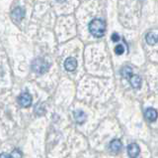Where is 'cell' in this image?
Returning <instances> with one entry per match:
<instances>
[{"label": "cell", "mask_w": 158, "mask_h": 158, "mask_svg": "<svg viewBox=\"0 0 158 158\" xmlns=\"http://www.w3.org/2000/svg\"><path fill=\"white\" fill-rule=\"evenodd\" d=\"M89 32H90L94 37L101 38L104 36L106 32V23L102 19H93V20L89 23Z\"/></svg>", "instance_id": "cell-1"}, {"label": "cell", "mask_w": 158, "mask_h": 158, "mask_svg": "<svg viewBox=\"0 0 158 158\" xmlns=\"http://www.w3.org/2000/svg\"><path fill=\"white\" fill-rule=\"evenodd\" d=\"M32 71L36 74H39V75H43V74L47 73L49 69V64L44 61L42 58H38L35 59V60L32 62Z\"/></svg>", "instance_id": "cell-2"}, {"label": "cell", "mask_w": 158, "mask_h": 158, "mask_svg": "<svg viewBox=\"0 0 158 158\" xmlns=\"http://www.w3.org/2000/svg\"><path fill=\"white\" fill-rule=\"evenodd\" d=\"M32 96L29 93H23L18 97V103L22 107H29L32 105Z\"/></svg>", "instance_id": "cell-3"}, {"label": "cell", "mask_w": 158, "mask_h": 158, "mask_svg": "<svg viewBox=\"0 0 158 158\" xmlns=\"http://www.w3.org/2000/svg\"><path fill=\"white\" fill-rule=\"evenodd\" d=\"M64 68L67 72H74L77 68V60L75 58H67L64 62Z\"/></svg>", "instance_id": "cell-4"}, {"label": "cell", "mask_w": 158, "mask_h": 158, "mask_svg": "<svg viewBox=\"0 0 158 158\" xmlns=\"http://www.w3.org/2000/svg\"><path fill=\"white\" fill-rule=\"evenodd\" d=\"M140 153V148L136 143H131L127 146V154L131 158H136Z\"/></svg>", "instance_id": "cell-5"}, {"label": "cell", "mask_w": 158, "mask_h": 158, "mask_svg": "<svg viewBox=\"0 0 158 158\" xmlns=\"http://www.w3.org/2000/svg\"><path fill=\"white\" fill-rule=\"evenodd\" d=\"M73 115H74V120H75V121L78 124H83V123L86 121V115H85V112L81 110L75 111L73 112Z\"/></svg>", "instance_id": "cell-6"}, {"label": "cell", "mask_w": 158, "mask_h": 158, "mask_svg": "<svg viewBox=\"0 0 158 158\" xmlns=\"http://www.w3.org/2000/svg\"><path fill=\"white\" fill-rule=\"evenodd\" d=\"M25 14H26V12H25V10L22 7H16L12 11V17H13L14 20L21 21L22 19L25 17Z\"/></svg>", "instance_id": "cell-7"}, {"label": "cell", "mask_w": 158, "mask_h": 158, "mask_svg": "<svg viewBox=\"0 0 158 158\" xmlns=\"http://www.w3.org/2000/svg\"><path fill=\"white\" fill-rule=\"evenodd\" d=\"M144 115L149 121H155L157 120V116H158V112L156 110L152 107H148L144 111Z\"/></svg>", "instance_id": "cell-8"}, {"label": "cell", "mask_w": 158, "mask_h": 158, "mask_svg": "<svg viewBox=\"0 0 158 158\" xmlns=\"http://www.w3.org/2000/svg\"><path fill=\"white\" fill-rule=\"evenodd\" d=\"M130 82H131V85L133 88H139L141 87V84H142L141 78L137 75H132L130 78Z\"/></svg>", "instance_id": "cell-9"}, {"label": "cell", "mask_w": 158, "mask_h": 158, "mask_svg": "<svg viewBox=\"0 0 158 158\" xmlns=\"http://www.w3.org/2000/svg\"><path fill=\"white\" fill-rule=\"evenodd\" d=\"M122 147H123V143L121 140H118V139H114L110 143V149L115 153L121 151Z\"/></svg>", "instance_id": "cell-10"}, {"label": "cell", "mask_w": 158, "mask_h": 158, "mask_svg": "<svg viewBox=\"0 0 158 158\" xmlns=\"http://www.w3.org/2000/svg\"><path fill=\"white\" fill-rule=\"evenodd\" d=\"M34 112H35V115L42 116L46 113V108H44V106H43V103H37V105L35 106Z\"/></svg>", "instance_id": "cell-11"}, {"label": "cell", "mask_w": 158, "mask_h": 158, "mask_svg": "<svg viewBox=\"0 0 158 158\" xmlns=\"http://www.w3.org/2000/svg\"><path fill=\"white\" fill-rule=\"evenodd\" d=\"M145 40H146V42H147V44L148 45H155V44L157 43V37L154 35V33H152V32H150V33H148L147 35H146V37H145Z\"/></svg>", "instance_id": "cell-12"}, {"label": "cell", "mask_w": 158, "mask_h": 158, "mask_svg": "<svg viewBox=\"0 0 158 158\" xmlns=\"http://www.w3.org/2000/svg\"><path fill=\"white\" fill-rule=\"evenodd\" d=\"M121 74L125 79H130L132 76V69L131 67H128V66H126V67H123L122 69Z\"/></svg>", "instance_id": "cell-13"}, {"label": "cell", "mask_w": 158, "mask_h": 158, "mask_svg": "<svg viewBox=\"0 0 158 158\" xmlns=\"http://www.w3.org/2000/svg\"><path fill=\"white\" fill-rule=\"evenodd\" d=\"M115 53L117 55H123V53H125V47L122 44H118L115 47Z\"/></svg>", "instance_id": "cell-14"}, {"label": "cell", "mask_w": 158, "mask_h": 158, "mask_svg": "<svg viewBox=\"0 0 158 158\" xmlns=\"http://www.w3.org/2000/svg\"><path fill=\"white\" fill-rule=\"evenodd\" d=\"M10 156H11V158H22V152H21V150H20V149L16 148V149H14L11 152Z\"/></svg>", "instance_id": "cell-15"}, {"label": "cell", "mask_w": 158, "mask_h": 158, "mask_svg": "<svg viewBox=\"0 0 158 158\" xmlns=\"http://www.w3.org/2000/svg\"><path fill=\"white\" fill-rule=\"evenodd\" d=\"M112 41L113 42H118L120 41V36H118V34L117 33H114L112 35Z\"/></svg>", "instance_id": "cell-16"}, {"label": "cell", "mask_w": 158, "mask_h": 158, "mask_svg": "<svg viewBox=\"0 0 158 158\" xmlns=\"http://www.w3.org/2000/svg\"><path fill=\"white\" fill-rule=\"evenodd\" d=\"M0 158H11V156H10V154H7V153H1Z\"/></svg>", "instance_id": "cell-17"}, {"label": "cell", "mask_w": 158, "mask_h": 158, "mask_svg": "<svg viewBox=\"0 0 158 158\" xmlns=\"http://www.w3.org/2000/svg\"><path fill=\"white\" fill-rule=\"evenodd\" d=\"M157 39H158V37H157Z\"/></svg>", "instance_id": "cell-18"}]
</instances>
